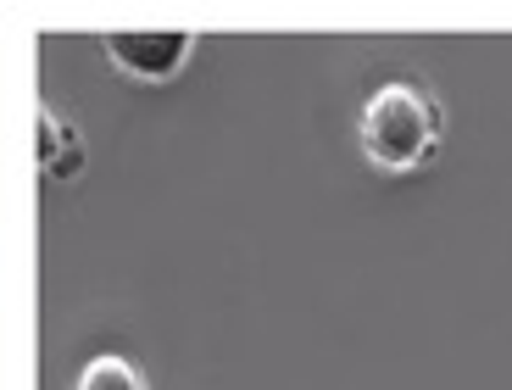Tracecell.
I'll use <instances>...</instances> for the list:
<instances>
[{"instance_id":"1","label":"cell","mask_w":512,"mask_h":390,"mask_svg":"<svg viewBox=\"0 0 512 390\" xmlns=\"http://www.w3.org/2000/svg\"><path fill=\"white\" fill-rule=\"evenodd\" d=\"M440 134H446V106L423 78H384L362 101L357 140H362V156L384 173L423 168L435 156Z\"/></svg>"},{"instance_id":"2","label":"cell","mask_w":512,"mask_h":390,"mask_svg":"<svg viewBox=\"0 0 512 390\" xmlns=\"http://www.w3.org/2000/svg\"><path fill=\"white\" fill-rule=\"evenodd\" d=\"M195 51V28H117L106 34V56L140 84H167Z\"/></svg>"},{"instance_id":"3","label":"cell","mask_w":512,"mask_h":390,"mask_svg":"<svg viewBox=\"0 0 512 390\" xmlns=\"http://www.w3.org/2000/svg\"><path fill=\"white\" fill-rule=\"evenodd\" d=\"M39 173L45 179H73L84 168V140H78L73 117L56 112V106H39Z\"/></svg>"},{"instance_id":"4","label":"cell","mask_w":512,"mask_h":390,"mask_svg":"<svg viewBox=\"0 0 512 390\" xmlns=\"http://www.w3.org/2000/svg\"><path fill=\"white\" fill-rule=\"evenodd\" d=\"M78 390H145V379L128 357H95V363L78 374Z\"/></svg>"}]
</instances>
